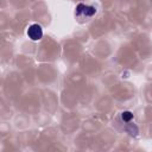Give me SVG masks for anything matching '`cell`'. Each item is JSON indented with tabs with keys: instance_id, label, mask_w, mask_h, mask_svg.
Segmentation results:
<instances>
[{
	"instance_id": "obj_1",
	"label": "cell",
	"mask_w": 152,
	"mask_h": 152,
	"mask_svg": "<svg viewBox=\"0 0 152 152\" xmlns=\"http://www.w3.org/2000/svg\"><path fill=\"white\" fill-rule=\"evenodd\" d=\"M95 14H96V8L94 6H89V5H84V4H78L76 6L75 17H76L77 21L81 24L90 20Z\"/></svg>"
},
{
	"instance_id": "obj_2",
	"label": "cell",
	"mask_w": 152,
	"mask_h": 152,
	"mask_svg": "<svg viewBox=\"0 0 152 152\" xmlns=\"http://www.w3.org/2000/svg\"><path fill=\"white\" fill-rule=\"evenodd\" d=\"M27 36L31 40H39L42 37H43V30H42V26L38 25V24H32L28 26L27 28Z\"/></svg>"
}]
</instances>
